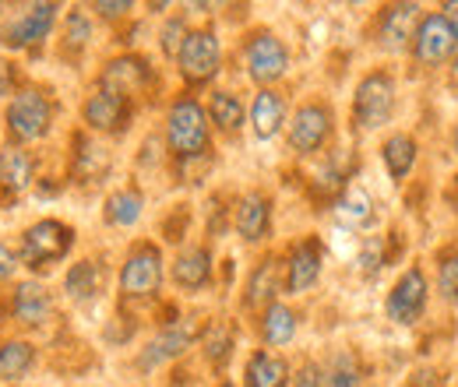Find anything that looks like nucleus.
Listing matches in <instances>:
<instances>
[{
	"instance_id": "37",
	"label": "nucleus",
	"mask_w": 458,
	"mask_h": 387,
	"mask_svg": "<svg viewBox=\"0 0 458 387\" xmlns=\"http://www.w3.org/2000/svg\"><path fill=\"white\" fill-rule=\"evenodd\" d=\"M360 265H363L367 275H374V272L381 268V240H367V247H363V254H360Z\"/></svg>"
},
{
	"instance_id": "25",
	"label": "nucleus",
	"mask_w": 458,
	"mask_h": 387,
	"mask_svg": "<svg viewBox=\"0 0 458 387\" xmlns=\"http://www.w3.org/2000/svg\"><path fill=\"white\" fill-rule=\"evenodd\" d=\"M36 349L29 341H4L0 345V381H18L32 370Z\"/></svg>"
},
{
	"instance_id": "12",
	"label": "nucleus",
	"mask_w": 458,
	"mask_h": 387,
	"mask_svg": "<svg viewBox=\"0 0 458 387\" xmlns=\"http://www.w3.org/2000/svg\"><path fill=\"white\" fill-rule=\"evenodd\" d=\"M127 113H131L127 96L116 92V88L99 85V88L89 96V103H85V123H89L92 130H120V123L127 120Z\"/></svg>"
},
{
	"instance_id": "1",
	"label": "nucleus",
	"mask_w": 458,
	"mask_h": 387,
	"mask_svg": "<svg viewBox=\"0 0 458 387\" xmlns=\"http://www.w3.org/2000/svg\"><path fill=\"white\" fill-rule=\"evenodd\" d=\"M166 141L180 159H198L208 148V113L194 99H176L166 116Z\"/></svg>"
},
{
	"instance_id": "34",
	"label": "nucleus",
	"mask_w": 458,
	"mask_h": 387,
	"mask_svg": "<svg viewBox=\"0 0 458 387\" xmlns=\"http://www.w3.org/2000/svg\"><path fill=\"white\" fill-rule=\"evenodd\" d=\"M89 36H92V25H89V18H85L81 11L67 14V50H81V46L89 43Z\"/></svg>"
},
{
	"instance_id": "35",
	"label": "nucleus",
	"mask_w": 458,
	"mask_h": 387,
	"mask_svg": "<svg viewBox=\"0 0 458 387\" xmlns=\"http://www.w3.org/2000/svg\"><path fill=\"white\" fill-rule=\"evenodd\" d=\"M229 341H233L229 328H212V332H208V341H205L208 349H205V352H208V359H212V363H223V359H226Z\"/></svg>"
},
{
	"instance_id": "4",
	"label": "nucleus",
	"mask_w": 458,
	"mask_h": 387,
	"mask_svg": "<svg viewBox=\"0 0 458 387\" xmlns=\"http://www.w3.org/2000/svg\"><path fill=\"white\" fill-rule=\"evenodd\" d=\"M395 110V81L388 74H367L356 88V99H352V116L363 130H377L392 120Z\"/></svg>"
},
{
	"instance_id": "28",
	"label": "nucleus",
	"mask_w": 458,
	"mask_h": 387,
	"mask_svg": "<svg viewBox=\"0 0 458 387\" xmlns=\"http://www.w3.org/2000/svg\"><path fill=\"white\" fill-rule=\"evenodd\" d=\"M276 292H279V268L268 257V261H261L254 268V275L247 282V307H261V303L276 299Z\"/></svg>"
},
{
	"instance_id": "17",
	"label": "nucleus",
	"mask_w": 458,
	"mask_h": 387,
	"mask_svg": "<svg viewBox=\"0 0 458 387\" xmlns=\"http://www.w3.org/2000/svg\"><path fill=\"white\" fill-rule=\"evenodd\" d=\"M268 225H272V205L265 194H247L240 205H236V232L247 240V243H258L268 236Z\"/></svg>"
},
{
	"instance_id": "23",
	"label": "nucleus",
	"mask_w": 458,
	"mask_h": 387,
	"mask_svg": "<svg viewBox=\"0 0 458 387\" xmlns=\"http://www.w3.org/2000/svg\"><path fill=\"white\" fill-rule=\"evenodd\" d=\"M64 289H67V296L78 299V303L96 299L99 289H103V268H99L96 261H78V265L67 272V278H64Z\"/></svg>"
},
{
	"instance_id": "41",
	"label": "nucleus",
	"mask_w": 458,
	"mask_h": 387,
	"mask_svg": "<svg viewBox=\"0 0 458 387\" xmlns=\"http://www.w3.org/2000/svg\"><path fill=\"white\" fill-rule=\"evenodd\" d=\"M441 14H445V18L458 29V4H445V11H441Z\"/></svg>"
},
{
	"instance_id": "14",
	"label": "nucleus",
	"mask_w": 458,
	"mask_h": 387,
	"mask_svg": "<svg viewBox=\"0 0 458 387\" xmlns=\"http://www.w3.org/2000/svg\"><path fill=\"white\" fill-rule=\"evenodd\" d=\"M420 25V7L416 4H392L381 14V46L385 50H402L405 43H412Z\"/></svg>"
},
{
	"instance_id": "13",
	"label": "nucleus",
	"mask_w": 458,
	"mask_h": 387,
	"mask_svg": "<svg viewBox=\"0 0 458 387\" xmlns=\"http://www.w3.org/2000/svg\"><path fill=\"white\" fill-rule=\"evenodd\" d=\"M11 314H14L18 324L39 328V324H47V317L54 314V299H50V292H47L39 282H21V285L14 289Z\"/></svg>"
},
{
	"instance_id": "6",
	"label": "nucleus",
	"mask_w": 458,
	"mask_h": 387,
	"mask_svg": "<svg viewBox=\"0 0 458 387\" xmlns=\"http://www.w3.org/2000/svg\"><path fill=\"white\" fill-rule=\"evenodd\" d=\"M159 282H163V254H159V247H152V243L134 247L127 254V261H123V272H120L123 296L145 299V296H152L159 289Z\"/></svg>"
},
{
	"instance_id": "16",
	"label": "nucleus",
	"mask_w": 458,
	"mask_h": 387,
	"mask_svg": "<svg viewBox=\"0 0 458 387\" xmlns=\"http://www.w3.org/2000/svg\"><path fill=\"white\" fill-rule=\"evenodd\" d=\"M321 275V247L318 240H303L293 254H289L286 265V289L289 292H307Z\"/></svg>"
},
{
	"instance_id": "22",
	"label": "nucleus",
	"mask_w": 458,
	"mask_h": 387,
	"mask_svg": "<svg viewBox=\"0 0 458 387\" xmlns=\"http://www.w3.org/2000/svg\"><path fill=\"white\" fill-rule=\"evenodd\" d=\"M145 81H148V63H145L141 56H120V60H114V63L106 67V74H103V85L123 92V96L138 92Z\"/></svg>"
},
{
	"instance_id": "21",
	"label": "nucleus",
	"mask_w": 458,
	"mask_h": 387,
	"mask_svg": "<svg viewBox=\"0 0 458 387\" xmlns=\"http://www.w3.org/2000/svg\"><path fill=\"white\" fill-rule=\"evenodd\" d=\"M0 187L14 198V194H25L29 187H32V159L21 152V148H14V145H7L4 152H0Z\"/></svg>"
},
{
	"instance_id": "42",
	"label": "nucleus",
	"mask_w": 458,
	"mask_h": 387,
	"mask_svg": "<svg viewBox=\"0 0 458 387\" xmlns=\"http://www.w3.org/2000/svg\"><path fill=\"white\" fill-rule=\"evenodd\" d=\"M455 152H458V127H455Z\"/></svg>"
},
{
	"instance_id": "40",
	"label": "nucleus",
	"mask_w": 458,
	"mask_h": 387,
	"mask_svg": "<svg viewBox=\"0 0 458 387\" xmlns=\"http://www.w3.org/2000/svg\"><path fill=\"white\" fill-rule=\"evenodd\" d=\"M96 11H99L103 18H120V14L131 11V4H127V0H123V4H96Z\"/></svg>"
},
{
	"instance_id": "39",
	"label": "nucleus",
	"mask_w": 458,
	"mask_h": 387,
	"mask_svg": "<svg viewBox=\"0 0 458 387\" xmlns=\"http://www.w3.org/2000/svg\"><path fill=\"white\" fill-rule=\"evenodd\" d=\"M18 268V257L11 254V247L0 243V278H11V272Z\"/></svg>"
},
{
	"instance_id": "36",
	"label": "nucleus",
	"mask_w": 458,
	"mask_h": 387,
	"mask_svg": "<svg viewBox=\"0 0 458 387\" xmlns=\"http://www.w3.org/2000/svg\"><path fill=\"white\" fill-rule=\"evenodd\" d=\"M183 39H187L183 21H180V18H173L170 25H166V32H163V50L176 56V54H180V46H183Z\"/></svg>"
},
{
	"instance_id": "7",
	"label": "nucleus",
	"mask_w": 458,
	"mask_h": 387,
	"mask_svg": "<svg viewBox=\"0 0 458 387\" xmlns=\"http://www.w3.org/2000/svg\"><path fill=\"white\" fill-rule=\"evenodd\" d=\"M458 50V29L445 18V14H427L416 25L412 36V54L420 63H445L452 60Z\"/></svg>"
},
{
	"instance_id": "33",
	"label": "nucleus",
	"mask_w": 458,
	"mask_h": 387,
	"mask_svg": "<svg viewBox=\"0 0 458 387\" xmlns=\"http://www.w3.org/2000/svg\"><path fill=\"white\" fill-rule=\"evenodd\" d=\"M325 387H360V370L349 356H339L335 366L325 374Z\"/></svg>"
},
{
	"instance_id": "2",
	"label": "nucleus",
	"mask_w": 458,
	"mask_h": 387,
	"mask_svg": "<svg viewBox=\"0 0 458 387\" xmlns=\"http://www.w3.org/2000/svg\"><path fill=\"white\" fill-rule=\"evenodd\" d=\"M74 247V232L71 225L57 219H43L25 229L21 236V261L29 268H50L60 257H67V250Z\"/></svg>"
},
{
	"instance_id": "5",
	"label": "nucleus",
	"mask_w": 458,
	"mask_h": 387,
	"mask_svg": "<svg viewBox=\"0 0 458 387\" xmlns=\"http://www.w3.org/2000/svg\"><path fill=\"white\" fill-rule=\"evenodd\" d=\"M176 63H180V74L191 85H201V81L216 78V71L223 63V46H219L216 32H208V29L187 32V39H183V46L176 54Z\"/></svg>"
},
{
	"instance_id": "38",
	"label": "nucleus",
	"mask_w": 458,
	"mask_h": 387,
	"mask_svg": "<svg viewBox=\"0 0 458 387\" xmlns=\"http://www.w3.org/2000/svg\"><path fill=\"white\" fill-rule=\"evenodd\" d=\"M293 387H325V374H321V366L307 363V366L300 370V377H296V384Z\"/></svg>"
},
{
	"instance_id": "24",
	"label": "nucleus",
	"mask_w": 458,
	"mask_h": 387,
	"mask_svg": "<svg viewBox=\"0 0 458 387\" xmlns=\"http://www.w3.org/2000/svg\"><path fill=\"white\" fill-rule=\"evenodd\" d=\"M381 159H385V166H388V172H392V180H405L409 169H412V163H416V141H412L409 134L388 138L385 148H381Z\"/></svg>"
},
{
	"instance_id": "31",
	"label": "nucleus",
	"mask_w": 458,
	"mask_h": 387,
	"mask_svg": "<svg viewBox=\"0 0 458 387\" xmlns=\"http://www.w3.org/2000/svg\"><path fill=\"white\" fill-rule=\"evenodd\" d=\"M106 166H110L106 152H103L99 145L78 138V172H81V176H96V172H106Z\"/></svg>"
},
{
	"instance_id": "26",
	"label": "nucleus",
	"mask_w": 458,
	"mask_h": 387,
	"mask_svg": "<svg viewBox=\"0 0 458 387\" xmlns=\"http://www.w3.org/2000/svg\"><path fill=\"white\" fill-rule=\"evenodd\" d=\"M335 215L345 222V225H367L374 219V205H370V194L363 187H345L335 201Z\"/></svg>"
},
{
	"instance_id": "18",
	"label": "nucleus",
	"mask_w": 458,
	"mask_h": 387,
	"mask_svg": "<svg viewBox=\"0 0 458 387\" xmlns=\"http://www.w3.org/2000/svg\"><path fill=\"white\" fill-rule=\"evenodd\" d=\"M250 123H254V134H258L261 141L276 138L279 127L286 123V103H283V96L272 92V88H261V92L254 96V106H250Z\"/></svg>"
},
{
	"instance_id": "32",
	"label": "nucleus",
	"mask_w": 458,
	"mask_h": 387,
	"mask_svg": "<svg viewBox=\"0 0 458 387\" xmlns=\"http://www.w3.org/2000/svg\"><path fill=\"white\" fill-rule=\"evenodd\" d=\"M437 285H441V296L448 303H458V254H445L441 265H437Z\"/></svg>"
},
{
	"instance_id": "11",
	"label": "nucleus",
	"mask_w": 458,
	"mask_h": 387,
	"mask_svg": "<svg viewBox=\"0 0 458 387\" xmlns=\"http://www.w3.org/2000/svg\"><path fill=\"white\" fill-rule=\"evenodd\" d=\"M427 307V275L420 268H409L405 275L395 282V289L388 292V317L395 324H416V317Z\"/></svg>"
},
{
	"instance_id": "44",
	"label": "nucleus",
	"mask_w": 458,
	"mask_h": 387,
	"mask_svg": "<svg viewBox=\"0 0 458 387\" xmlns=\"http://www.w3.org/2000/svg\"><path fill=\"white\" fill-rule=\"evenodd\" d=\"M0 11H4V4H0Z\"/></svg>"
},
{
	"instance_id": "30",
	"label": "nucleus",
	"mask_w": 458,
	"mask_h": 387,
	"mask_svg": "<svg viewBox=\"0 0 458 387\" xmlns=\"http://www.w3.org/2000/svg\"><path fill=\"white\" fill-rule=\"evenodd\" d=\"M208 116H212V123H219V130H226V134H236V130L243 127V106H240V99L229 96V92H216V96H212Z\"/></svg>"
},
{
	"instance_id": "9",
	"label": "nucleus",
	"mask_w": 458,
	"mask_h": 387,
	"mask_svg": "<svg viewBox=\"0 0 458 387\" xmlns=\"http://www.w3.org/2000/svg\"><path fill=\"white\" fill-rule=\"evenodd\" d=\"M328 134H332V113L325 110V106L310 103V106H300V110L293 113V123H289L293 152L310 156V152H318L328 141Z\"/></svg>"
},
{
	"instance_id": "20",
	"label": "nucleus",
	"mask_w": 458,
	"mask_h": 387,
	"mask_svg": "<svg viewBox=\"0 0 458 387\" xmlns=\"http://www.w3.org/2000/svg\"><path fill=\"white\" fill-rule=\"evenodd\" d=\"M286 381H289V366L283 356L254 352L247 359V370H243V384L247 387H286Z\"/></svg>"
},
{
	"instance_id": "19",
	"label": "nucleus",
	"mask_w": 458,
	"mask_h": 387,
	"mask_svg": "<svg viewBox=\"0 0 458 387\" xmlns=\"http://www.w3.org/2000/svg\"><path fill=\"white\" fill-rule=\"evenodd\" d=\"M212 278V254L205 247H191L173 261V282L183 289H201Z\"/></svg>"
},
{
	"instance_id": "8",
	"label": "nucleus",
	"mask_w": 458,
	"mask_h": 387,
	"mask_svg": "<svg viewBox=\"0 0 458 387\" xmlns=\"http://www.w3.org/2000/svg\"><path fill=\"white\" fill-rule=\"evenodd\" d=\"M289 54L286 46L272 36V32H258L250 43H247V71L258 85H272L286 74Z\"/></svg>"
},
{
	"instance_id": "15",
	"label": "nucleus",
	"mask_w": 458,
	"mask_h": 387,
	"mask_svg": "<svg viewBox=\"0 0 458 387\" xmlns=\"http://www.w3.org/2000/svg\"><path fill=\"white\" fill-rule=\"evenodd\" d=\"M194 338H198V324H194V321L170 324L159 338H152V345L141 352V366H145V370H152V366H159V363H166V359H176V356H180Z\"/></svg>"
},
{
	"instance_id": "29",
	"label": "nucleus",
	"mask_w": 458,
	"mask_h": 387,
	"mask_svg": "<svg viewBox=\"0 0 458 387\" xmlns=\"http://www.w3.org/2000/svg\"><path fill=\"white\" fill-rule=\"evenodd\" d=\"M141 194L138 190H116L106 198V222L110 225H134V222L141 219Z\"/></svg>"
},
{
	"instance_id": "27",
	"label": "nucleus",
	"mask_w": 458,
	"mask_h": 387,
	"mask_svg": "<svg viewBox=\"0 0 458 387\" xmlns=\"http://www.w3.org/2000/svg\"><path fill=\"white\" fill-rule=\"evenodd\" d=\"M261 334H265L268 345H286V341H293V334H296V314L289 307H283V303H272L265 310Z\"/></svg>"
},
{
	"instance_id": "3",
	"label": "nucleus",
	"mask_w": 458,
	"mask_h": 387,
	"mask_svg": "<svg viewBox=\"0 0 458 387\" xmlns=\"http://www.w3.org/2000/svg\"><path fill=\"white\" fill-rule=\"evenodd\" d=\"M54 106L39 88H21L7 106V130L14 141H39L50 130Z\"/></svg>"
},
{
	"instance_id": "43",
	"label": "nucleus",
	"mask_w": 458,
	"mask_h": 387,
	"mask_svg": "<svg viewBox=\"0 0 458 387\" xmlns=\"http://www.w3.org/2000/svg\"><path fill=\"white\" fill-rule=\"evenodd\" d=\"M223 387H233V384H223Z\"/></svg>"
},
{
	"instance_id": "10",
	"label": "nucleus",
	"mask_w": 458,
	"mask_h": 387,
	"mask_svg": "<svg viewBox=\"0 0 458 387\" xmlns=\"http://www.w3.org/2000/svg\"><path fill=\"white\" fill-rule=\"evenodd\" d=\"M57 21V4H32L25 14H18L7 29H4V43L11 50H25V46H36L50 36Z\"/></svg>"
}]
</instances>
